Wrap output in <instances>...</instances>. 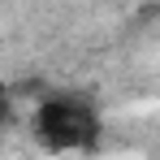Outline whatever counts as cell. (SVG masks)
<instances>
[{
	"label": "cell",
	"mask_w": 160,
	"mask_h": 160,
	"mask_svg": "<svg viewBox=\"0 0 160 160\" xmlns=\"http://www.w3.org/2000/svg\"><path fill=\"white\" fill-rule=\"evenodd\" d=\"M35 126H39V134H43L52 147H78V143H87L95 117H91V108L78 104L74 95H48V100L39 104V112H35Z\"/></svg>",
	"instance_id": "6da1fadb"
}]
</instances>
